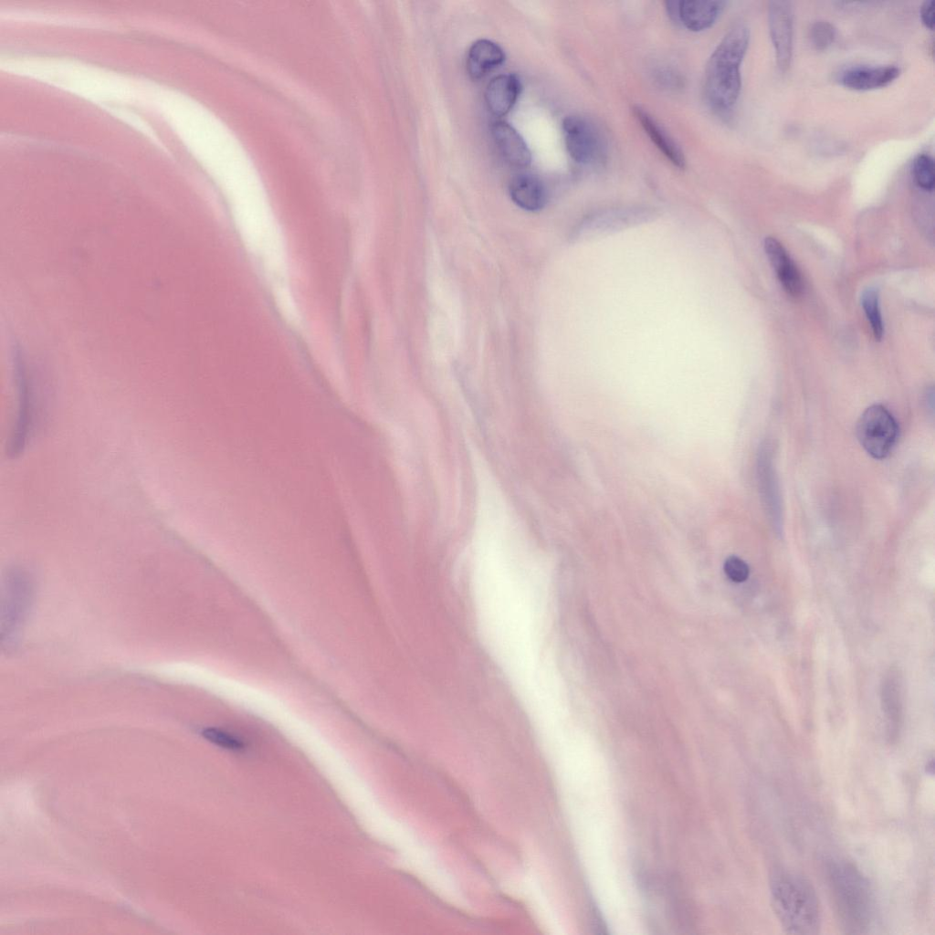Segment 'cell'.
Returning <instances> with one entry per match:
<instances>
[{
    "label": "cell",
    "mask_w": 935,
    "mask_h": 935,
    "mask_svg": "<svg viewBox=\"0 0 935 935\" xmlns=\"http://www.w3.org/2000/svg\"><path fill=\"white\" fill-rule=\"evenodd\" d=\"M520 90L521 83L516 74H501L493 78L485 90L489 110L496 117L505 116L515 105Z\"/></svg>",
    "instance_id": "obj_10"
},
{
    "label": "cell",
    "mask_w": 935,
    "mask_h": 935,
    "mask_svg": "<svg viewBox=\"0 0 935 935\" xmlns=\"http://www.w3.org/2000/svg\"><path fill=\"white\" fill-rule=\"evenodd\" d=\"M764 249L783 289L795 297L802 293L801 275L783 246L774 237L764 240Z\"/></svg>",
    "instance_id": "obj_11"
},
{
    "label": "cell",
    "mask_w": 935,
    "mask_h": 935,
    "mask_svg": "<svg viewBox=\"0 0 935 935\" xmlns=\"http://www.w3.org/2000/svg\"><path fill=\"white\" fill-rule=\"evenodd\" d=\"M724 572L728 578L735 583H742L747 580L750 569L748 564L737 556H730L724 562Z\"/></svg>",
    "instance_id": "obj_20"
},
{
    "label": "cell",
    "mask_w": 935,
    "mask_h": 935,
    "mask_svg": "<svg viewBox=\"0 0 935 935\" xmlns=\"http://www.w3.org/2000/svg\"><path fill=\"white\" fill-rule=\"evenodd\" d=\"M637 221L630 215H599L587 219L577 231L579 236L590 237L628 227Z\"/></svg>",
    "instance_id": "obj_15"
},
{
    "label": "cell",
    "mask_w": 935,
    "mask_h": 935,
    "mask_svg": "<svg viewBox=\"0 0 935 935\" xmlns=\"http://www.w3.org/2000/svg\"><path fill=\"white\" fill-rule=\"evenodd\" d=\"M768 24L776 63L786 71L793 58V11L788 1H772L768 5Z\"/></svg>",
    "instance_id": "obj_6"
},
{
    "label": "cell",
    "mask_w": 935,
    "mask_h": 935,
    "mask_svg": "<svg viewBox=\"0 0 935 935\" xmlns=\"http://www.w3.org/2000/svg\"><path fill=\"white\" fill-rule=\"evenodd\" d=\"M505 60V53L497 43L478 39L468 49L467 70L469 77L478 80L499 68Z\"/></svg>",
    "instance_id": "obj_13"
},
{
    "label": "cell",
    "mask_w": 935,
    "mask_h": 935,
    "mask_svg": "<svg viewBox=\"0 0 935 935\" xmlns=\"http://www.w3.org/2000/svg\"><path fill=\"white\" fill-rule=\"evenodd\" d=\"M562 132L567 152L578 163L600 162L604 144L598 129L581 116H567L562 121Z\"/></svg>",
    "instance_id": "obj_5"
},
{
    "label": "cell",
    "mask_w": 935,
    "mask_h": 935,
    "mask_svg": "<svg viewBox=\"0 0 935 935\" xmlns=\"http://www.w3.org/2000/svg\"><path fill=\"white\" fill-rule=\"evenodd\" d=\"M827 878L840 922L847 933L860 934L873 918V898L866 878L851 864L833 860Z\"/></svg>",
    "instance_id": "obj_3"
},
{
    "label": "cell",
    "mask_w": 935,
    "mask_h": 935,
    "mask_svg": "<svg viewBox=\"0 0 935 935\" xmlns=\"http://www.w3.org/2000/svg\"><path fill=\"white\" fill-rule=\"evenodd\" d=\"M856 436L860 445L872 457L883 459L896 445L898 425L885 406L874 404L867 408L859 417Z\"/></svg>",
    "instance_id": "obj_4"
},
{
    "label": "cell",
    "mask_w": 935,
    "mask_h": 935,
    "mask_svg": "<svg viewBox=\"0 0 935 935\" xmlns=\"http://www.w3.org/2000/svg\"><path fill=\"white\" fill-rule=\"evenodd\" d=\"M920 18L924 26L929 29L934 27V1L927 0L920 7Z\"/></svg>",
    "instance_id": "obj_21"
},
{
    "label": "cell",
    "mask_w": 935,
    "mask_h": 935,
    "mask_svg": "<svg viewBox=\"0 0 935 935\" xmlns=\"http://www.w3.org/2000/svg\"><path fill=\"white\" fill-rule=\"evenodd\" d=\"M668 15L691 31L710 27L725 6L723 1L688 0L666 3Z\"/></svg>",
    "instance_id": "obj_7"
},
{
    "label": "cell",
    "mask_w": 935,
    "mask_h": 935,
    "mask_svg": "<svg viewBox=\"0 0 935 935\" xmlns=\"http://www.w3.org/2000/svg\"><path fill=\"white\" fill-rule=\"evenodd\" d=\"M835 36L834 26L824 20L814 22L809 30L810 41L817 50L827 49L834 43Z\"/></svg>",
    "instance_id": "obj_18"
},
{
    "label": "cell",
    "mask_w": 935,
    "mask_h": 935,
    "mask_svg": "<svg viewBox=\"0 0 935 935\" xmlns=\"http://www.w3.org/2000/svg\"><path fill=\"white\" fill-rule=\"evenodd\" d=\"M493 141L504 161L514 168H526L531 154L520 134L508 122L497 121L491 125Z\"/></svg>",
    "instance_id": "obj_8"
},
{
    "label": "cell",
    "mask_w": 935,
    "mask_h": 935,
    "mask_svg": "<svg viewBox=\"0 0 935 935\" xmlns=\"http://www.w3.org/2000/svg\"><path fill=\"white\" fill-rule=\"evenodd\" d=\"M509 194L518 206L531 212L541 209L547 201L546 188L541 180L528 173H517L510 179Z\"/></svg>",
    "instance_id": "obj_12"
},
{
    "label": "cell",
    "mask_w": 935,
    "mask_h": 935,
    "mask_svg": "<svg viewBox=\"0 0 935 935\" xmlns=\"http://www.w3.org/2000/svg\"><path fill=\"white\" fill-rule=\"evenodd\" d=\"M201 735L211 743L232 751H238L244 748V742L236 736L217 728H205L202 730Z\"/></svg>",
    "instance_id": "obj_19"
},
{
    "label": "cell",
    "mask_w": 935,
    "mask_h": 935,
    "mask_svg": "<svg viewBox=\"0 0 935 935\" xmlns=\"http://www.w3.org/2000/svg\"><path fill=\"white\" fill-rule=\"evenodd\" d=\"M770 898L774 914L791 934H816L821 912L817 896L809 881L787 870L774 871L770 877Z\"/></svg>",
    "instance_id": "obj_1"
},
{
    "label": "cell",
    "mask_w": 935,
    "mask_h": 935,
    "mask_svg": "<svg viewBox=\"0 0 935 935\" xmlns=\"http://www.w3.org/2000/svg\"><path fill=\"white\" fill-rule=\"evenodd\" d=\"M899 74V68L892 65L856 66L842 71L839 80L849 89L865 91L886 87Z\"/></svg>",
    "instance_id": "obj_9"
},
{
    "label": "cell",
    "mask_w": 935,
    "mask_h": 935,
    "mask_svg": "<svg viewBox=\"0 0 935 935\" xmlns=\"http://www.w3.org/2000/svg\"><path fill=\"white\" fill-rule=\"evenodd\" d=\"M750 42V30L734 26L711 54L705 69V93L715 109L728 110L736 103L741 88V65Z\"/></svg>",
    "instance_id": "obj_2"
},
{
    "label": "cell",
    "mask_w": 935,
    "mask_h": 935,
    "mask_svg": "<svg viewBox=\"0 0 935 935\" xmlns=\"http://www.w3.org/2000/svg\"><path fill=\"white\" fill-rule=\"evenodd\" d=\"M861 305L870 323L875 339L880 341L883 337L884 326L877 291L871 288L865 289L861 295Z\"/></svg>",
    "instance_id": "obj_16"
},
{
    "label": "cell",
    "mask_w": 935,
    "mask_h": 935,
    "mask_svg": "<svg viewBox=\"0 0 935 935\" xmlns=\"http://www.w3.org/2000/svg\"><path fill=\"white\" fill-rule=\"evenodd\" d=\"M634 113L645 131L663 154L675 166L684 168L686 160L683 152L657 121L639 106L634 108Z\"/></svg>",
    "instance_id": "obj_14"
},
{
    "label": "cell",
    "mask_w": 935,
    "mask_h": 935,
    "mask_svg": "<svg viewBox=\"0 0 935 935\" xmlns=\"http://www.w3.org/2000/svg\"><path fill=\"white\" fill-rule=\"evenodd\" d=\"M912 172L919 187L928 192L934 189L935 166L934 161L930 155H918L914 160Z\"/></svg>",
    "instance_id": "obj_17"
}]
</instances>
